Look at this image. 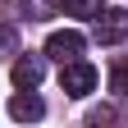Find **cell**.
<instances>
[{
    "mask_svg": "<svg viewBox=\"0 0 128 128\" xmlns=\"http://www.w3.org/2000/svg\"><path fill=\"white\" fill-rule=\"evenodd\" d=\"M60 87L69 92V96H92V92H96V69H92L87 60L60 64Z\"/></svg>",
    "mask_w": 128,
    "mask_h": 128,
    "instance_id": "obj_1",
    "label": "cell"
},
{
    "mask_svg": "<svg viewBox=\"0 0 128 128\" xmlns=\"http://www.w3.org/2000/svg\"><path fill=\"white\" fill-rule=\"evenodd\" d=\"M92 37L101 41V46H119V41L128 37V9H101V14H96Z\"/></svg>",
    "mask_w": 128,
    "mask_h": 128,
    "instance_id": "obj_2",
    "label": "cell"
},
{
    "mask_svg": "<svg viewBox=\"0 0 128 128\" xmlns=\"http://www.w3.org/2000/svg\"><path fill=\"white\" fill-rule=\"evenodd\" d=\"M82 32H73V28H64V32H50L46 37V55L50 60H60V64H69V60H78L82 55Z\"/></svg>",
    "mask_w": 128,
    "mask_h": 128,
    "instance_id": "obj_3",
    "label": "cell"
},
{
    "mask_svg": "<svg viewBox=\"0 0 128 128\" xmlns=\"http://www.w3.org/2000/svg\"><path fill=\"white\" fill-rule=\"evenodd\" d=\"M41 73H46L41 55H23V60H14V87H18V92H37V87H41Z\"/></svg>",
    "mask_w": 128,
    "mask_h": 128,
    "instance_id": "obj_4",
    "label": "cell"
},
{
    "mask_svg": "<svg viewBox=\"0 0 128 128\" xmlns=\"http://www.w3.org/2000/svg\"><path fill=\"white\" fill-rule=\"evenodd\" d=\"M9 114L18 119V124H32V119H41L46 114V105H41V96H32V92H18L9 101Z\"/></svg>",
    "mask_w": 128,
    "mask_h": 128,
    "instance_id": "obj_5",
    "label": "cell"
},
{
    "mask_svg": "<svg viewBox=\"0 0 128 128\" xmlns=\"http://www.w3.org/2000/svg\"><path fill=\"white\" fill-rule=\"evenodd\" d=\"M64 14H73V18H96V14L105 9V0H60Z\"/></svg>",
    "mask_w": 128,
    "mask_h": 128,
    "instance_id": "obj_6",
    "label": "cell"
},
{
    "mask_svg": "<svg viewBox=\"0 0 128 128\" xmlns=\"http://www.w3.org/2000/svg\"><path fill=\"white\" fill-rule=\"evenodd\" d=\"M110 87H114L119 96H128V60H119V64H114V73H110Z\"/></svg>",
    "mask_w": 128,
    "mask_h": 128,
    "instance_id": "obj_7",
    "label": "cell"
},
{
    "mask_svg": "<svg viewBox=\"0 0 128 128\" xmlns=\"http://www.w3.org/2000/svg\"><path fill=\"white\" fill-rule=\"evenodd\" d=\"M87 124H114V110H110V105H101V110H92V114H87Z\"/></svg>",
    "mask_w": 128,
    "mask_h": 128,
    "instance_id": "obj_8",
    "label": "cell"
},
{
    "mask_svg": "<svg viewBox=\"0 0 128 128\" xmlns=\"http://www.w3.org/2000/svg\"><path fill=\"white\" fill-rule=\"evenodd\" d=\"M0 50H14V28H0Z\"/></svg>",
    "mask_w": 128,
    "mask_h": 128,
    "instance_id": "obj_9",
    "label": "cell"
}]
</instances>
